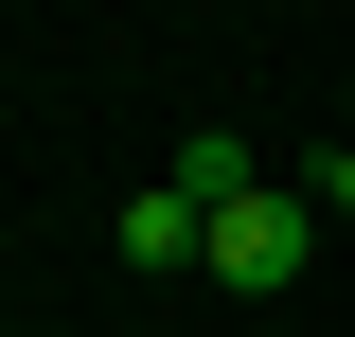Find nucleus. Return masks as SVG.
<instances>
[{"label":"nucleus","mask_w":355,"mask_h":337,"mask_svg":"<svg viewBox=\"0 0 355 337\" xmlns=\"http://www.w3.org/2000/svg\"><path fill=\"white\" fill-rule=\"evenodd\" d=\"M302 249H320V196H231L214 213V284H249V302L302 284Z\"/></svg>","instance_id":"1"},{"label":"nucleus","mask_w":355,"mask_h":337,"mask_svg":"<svg viewBox=\"0 0 355 337\" xmlns=\"http://www.w3.org/2000/svg\"><path fill=\"white\" fill-rule=\"evenodd\" d=\"M125 266H214V213L178 196V178H160V196H125Z\"/></svg>","instance_id":"2"},{"label":"nucleus","mask_w":355,"mask_h":337,"mask_svg":"<svg viewBox=\"0 0 355 337\" xmlns=\"http://www.w3.org/2000/svg\"><path fill=\"white\" fill-rule=\"evenodd\" d=\"M178 196L231 213V196H266V178H249V142H231V125H196V142H178Z\"/></svg>","instance_id":"3"},{"label":"nucleus","mask_w":355,"mask_h":337,"mask_svg":"<svg viewBox=\"0 0 355 337\" xmlns=\"http://www.w3.org/2000/svg\"><path fill=\"white\" fill-rule=\"evenodd\" d=\"M320 213H338V231H355V142H338V160H320Z\"/></svg>","instance_id":"4"},{"label":"nucleus","mask_w":355,"mask_h":337,"mask_svg":"<svg viewBox=\"0 0 355 337\" xmlns=\"http://www.w3.org/2000/svg\"><path fill=\"white\" fill-rule=\"evenodd\" d=\"M0 337H18V320H0Z\"/></svg>","instance_id":"5"}]
</instances>
